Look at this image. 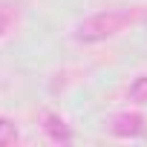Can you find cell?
Instances as JSON below:
<instances>
[{
	"label": "cell",
	"mask_w": 147,
	"mask_h": 147,
	"mask_svg": "<svg viewBox=\"0 0 147 147\" xmlns=\"http://www.w3.org/2000/svg\"><path fill=\"white\" fill-rule=\"evenodd\" d=\"M133 20H136V12H130V9H104V12L84 18L72 35H75L78 43H101V40L121 35Z\"/></svg>",
	"instance_id": "cell-1"
},
{
	"label": "cell",
	"mask_w": 147,
	"mask_h": 147,
	"mask_svg": "<svg viewBox=\"0 0 147 147\" xmlns=\"http://www.w3.org/2000/svg\"><path fill=\"white\" fill-rule=\"evenodd\" d=\"M104 124H107L110 136H115V138H138L147 133V118L141 113H130V110L110 115Z\"/></svg>",
	"instance_id": "cell-2"
},
{
	"label": "cell",
	"mask_w": 147,
	"mask_h": 147,
	"mask_svg": "<svg viewBox=\"0 0 147 147\" xmlns=\"http://www.w3.org/2000/svg\"><path fill=\"white\" fill-rule=\"evenodd\" d=\"M43 133H46L55 144H69V141H72V130H69V124H66L58 113H43Z\"/></svg>",
	"instance_id": "cell-3"
},
{
	"label": "cell",
	"mask_w": 147,
	"mask_h": 147,
	"mask_svg": "<svg viewBox=\"0 0 147 147\" xmlns=\"http://www.w3.org/2000/svg\"><path fill=\"white\" fill-rule=\"evenodd\" d=\"M127 95H130V101H136V104H147V75H138L133 84H130V90H127Z\"/></svg>",
	"instance_id": "cell-4"
},
{
	"label": "cell",
	"mask_w": 147,
	"mask_h": 147,
	"mask_svg": "<svg viewBox=\"0 0 147 147\" xmlns=\"http://www.w3.org/2000/svg\"><path fill=\"white\" fill-rule=\"evenodd\" d=\"M18 138H20V133H18V127L9 121V118H0V147H9V144H18Z\"/></svg>",
	"instance_id": "cell-5"
},
{
	"label": "cell",
	"mask_w": 147,
	"mask_h": 147,
	"mask_svg": "<svg viewBox=\"0 0 147 147\" xmlns=\"http://www.w3.org/2000/svg\"><path fill=\"white\" fill-rule=\"evenodd\" d=\"M6 29H9V18H6V15H0V38H3Z\"/></svg>",
	"instance_id": "cell-6"
}]
</instances>
